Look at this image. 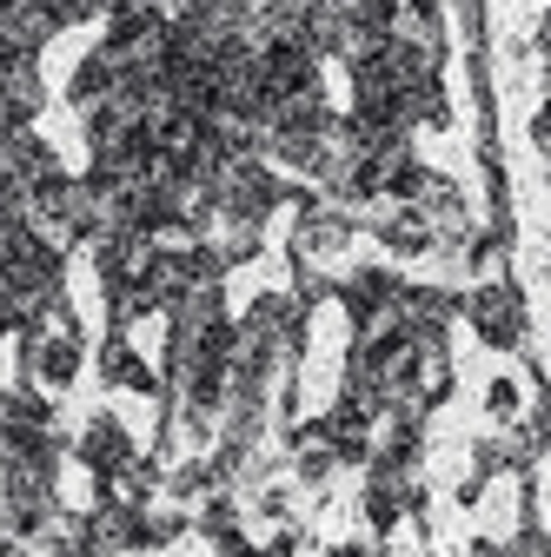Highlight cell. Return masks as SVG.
Segmentation results:
<instances>
[{
	"instance_id": "cell-1",
	"label": "cell",
	"mask_w": 551,
	"mask_h": 557,
	"mask_svg": "<svg viewBox=\"0 0 551 557\" xmlns=\"http://www.w3.org/2000/svg\"><path fill=\"white\" fill-rule=\"evenodd\" d=\"M458 312L472 319V332L486 338L492 352H518V345H525V299H518V286H512V278H492V286H472Z\"/></svg>"
},
{
	"instance_id": "cell-2",
	"label": "cell",
	"mask_w": 551,
	"mask_h": 557,
	"mask_svg": "<svg viewBox=\"0 0 551 557\" xmlns=\"http://www.w3.org/2000/svg\"><path fill=\"white\" fill-rule=\"evenodd\" d=\"M81 458L107 478V471H120V465H133V445H126V432L113 425V418H94L87 425V438H81Z\"/></svg>"
},
{
	"instance_id": "cell-3",
	"label": "cell",
	"mask_w": 551,
	"mask_h": 557,
	"mask_svg": "<svg viewBox=\"0 0 551 557\" xmlns=\"http://www.w3.org/2000/svg\"><path fill=\"white\" fill-rule=\"evenodd\" d=\"M492 418H505V425L518 418V385H512V379H499V385H492Z\"/></svg>"
}]
</instances>
